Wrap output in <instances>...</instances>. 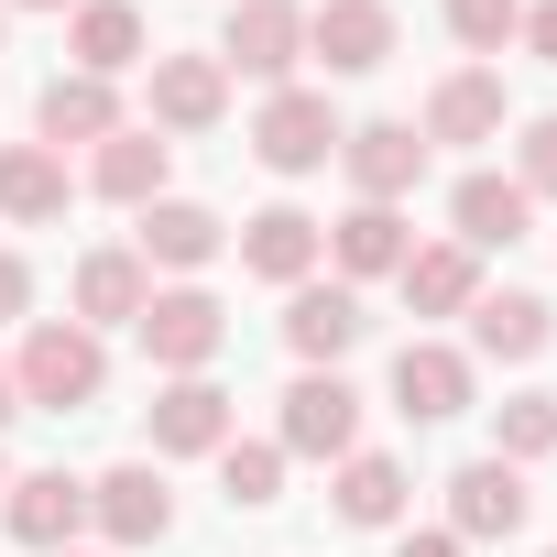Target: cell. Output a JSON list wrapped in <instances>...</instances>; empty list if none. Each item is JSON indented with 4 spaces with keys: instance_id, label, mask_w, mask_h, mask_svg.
<instances>
[{
    "instance_id": "cell-4",
    "label": "cell",
    "mask_w": 557,
    "mask_h": 557,
    "mask_svg": "<svg viewBox=\"0 0 557 557\" xmlns=\"http://www.w3.org/2000/svg\"><path fill=\"white\" fill-rule=\"evenodd\" d=\"M273 448H285V459H350V448H361V394H350L339 372H296Z\"/></svg>"
},
{
    "instance_id": "cell-23",
    "label": "cell",
    "mask_w": 557,
    "mask_h": 557,
    "mask_svg": "<svg viewBox=\"0 0 557 557\" xmlns=\"http://www.w3.org/2000/svg\"><path fill=\"white\" fill-rule=\"evenodd\" d=\"M329 503H339V524L383 535V524H405L416 481H405V459H383V448H350V459H339V481H329Z\"/></svg>"
},
{
    "instance_id": "cell-15",
    "label": "cell",
    "mask_w": 557,
    "mask_h": 557,
    "mask_svg": "<svg viewBox=\"0 0 557 557\" xmlns=\"http://www.w3.org/2000/svg\"><path fill=\"white\" fill-rule=\"evenodd\" d=\"M230 121V66L219 55H153V132H219Z\"/></svg>"
},
{
    "instance_id": "cell-6",
    "label": "cell",
    "mask_w": 557,
    "mask_h": 557,
    "mask_svg": "<svg viewBox=\"0 0 557 557\" xmlns=\"http://www.w3.org/2000/svg\"><path fill=\"white\" fill-rule=\"evenodd\" d=\"M0 524H12V546L55 557L88 535V481L77 470H12V492H0Z\"/></svg>"
},
{
    "instance_id": "cell-13",
    "label": "cell",
    "mask_w": 557,
    "mask_h": 557,
    "mask_svg": "<svg viewBox=\"0 0 557 557\" xmlns=\"http://www.w3.org/2000/svg\"><path fill=\"white\" fill-rule=\"evenodd\" d=\"M240 426H230V394L208 383V372H175L164 394H153V448L164 459H219Z\"/></svg>"
},
{
    "instance_id": "cell-29",
    "label": "cell",
    "mask_w": 557,
    "mask_h": 557,
    "mask_svg": "<svg viewBox=\"0 0 557 557\" xmlns=\"http://www.w3.org/2000/svg\"><path fill=\"white\" fill-rule=\"evenodd\" d=\"M219 492H230V513H262L273 492H285V448L273 437H230L219 448Z\"/></svg>"
},
{
    "instance_id": "cell-7",
    "label": "cell",
    "mask_w": 557,
    "mask_h": 557,
    "mask_svg": "<svg viewBox=\"0 0 557 557\" xmlns=\"http://www.w3.org/2000/svg\"><path fill=\"white\" fill-rule=\"evenodd\" d=\"M339 164H350L361 208H405L426 186V132L416 121H361V132H339Z\"/></svg>"
},
{
    "instance_id": "cell-12",
    "label": "cell",
    "mask_w": 557,
    "mask_h": 557,
    "mask_svg": "<svg viewBox=\"0 0 557 557\" xmlns=\"http://www.w3.org/2000/svg\"><path fill=\"white\" fill-rule=\"evenodd\" d=\"M524 513H535V492H524L513 459H470V470H448V535H459V546H481V535H524Z\"/></svg>"
},
{
    "instance_id": "cell-19",
    "label": "cell",
    "mask_w": 557,
    "mask_h": 557,
    "mask_svg": "<svg viewBox=\"0 0 557 557\" xmlns=\"http://www.w3.org/2000/svg\"><path fill=\"white\" fill-rule=\"evenodd\" d=\"M66 55H77V77H132V66L153 55V23L132 12V0H77Z\"/></svg>"
},
{
    "instance_id": "cell-5",
    "label": "cell",
    "mask_w": 557,
    "mask_h": 557,
    "mask_svg": "<svg viewBox=\"0 0 557 557\" xmlns=\"http://www.w3.org/2000/svg\"><path fill=\"white\" fill-rule=\"evenodd\" d=\"M251 153H262L273 175H318V164L339 153V110H329V88H273L262 121H251Z\"/></svg>"
},
{
    "instance_id": "cell-17",
    "label": "cell",
    "mask_w": 557,
    "mask_h": 557,
    "mask_svg": "<svg viewBox=\"0 0 557 557\" xmlns=\"http://www.w3.org/2000/svg\"><path fill=\"white\" fill-rule=\"evenodd\" d=\"M394 405H405L416 426L470 416V361H459L448 339H405V350H394Z\"/></svg>"
},
{
    "instance_id": "cell-34",
    "label": "cell",
    "mask_w": 557,
    "mask_h": 557,
    "mask_svg": "<svg viewBox=\"0 0 557 557\" xmlns=\"http://www.w3.org/2000/svg\"><path fill=\"white\" fill-rule=\"evenodd\" d=\"M394 557H470V546H459V535L437 524V535H394Z\"/></svg>"
},
{
    "instance_id": "cell-38",
    "label": "cell",
    "mask_w": 557,
    "mask_h": 557,
    "mask_svg": "<svg viewBox=\"0 0 557 557\" xmlns=\"http://www.w3.org/2000/svg\"><path fill=\"white\" fill-rule=\"evenodd\" d=\"M55 557H88V546H55Z\"/></svg>"
},
{
    "instance_id": "cell-27",
    "label": "cell",
    "mask_w": 557,
    "mask_h": 557,
    "mask_svg": "<svg viewBox=\"0 0 557 557\" xmlns=\"http://www.w3.org/2000/svg\"><path fill=\"white\" fill-rule=\"evenodd\" d=\"M470 339H481V361H535L557 339V307L546 296H481L470 307Z\"/></svg>"
},
{
    "instance_id": "cell-3",
    "label": "cell",
    "mask_w": 557,
    "mask_h": 557,
    "mask_svg": "<svg viewBox=\"0 0 557 557\" xmlns=\"http://www.w3.org/2000/svg\"><path fill=\"white\" fill-rule=\"evenodd\" d=\"M296 55H307V12H296V0H230V34H219V66L230 77L296 88Z\"/></svg>"
},
{
    "instance_id": "cell-30",
    "label": "cell",
    "mask_w": 557,
    "mask_h": 557,
    "mask_svg": "<svg viewBox=\"0 0 557 557\" xmlns=\"http://www.w3.org/2000/svg\"><path fill=\"white\" fill-rule=\"evenodd\" d=\"M448 34H459L470 55H503V45L524 34V0H448Z\"/></svg>"
},
{
    "instance_id": "cell-22",
    "label": "cell",
    "mask_w": 557,
    "mask_h": 557,
    "mask_svg": "<svg viewBox=\"0 0 557 557\" xmlns=\"http://www.w3.org/2000/svg\"><path fill=\"white\" fill-rule=\"evenodd\" d=\"M426 143H503V77L492 66H448L426 88Z\"/></svg>"
},
{
    "instance_id": "cell-28",
    "label": "cell",
    "mask_w": 557,
    "mask_h": 557,
    "mask_svg": "<svg viewBox=\"0 0 557 557\" xmlns=\"http://www.w3.org/2000/svg\"><path fill=\"white\" fill-rule=\"evenodd\" d=\"M492 459H513V470L557 459V394H513V405H492Z\"/></svg>"
},
{
    "instance_id": "cell-2",
    "label": "cell",
    "mask_w": 557,
    "mask_h": 557,
    "mask_svg": "<svg viewBox=\"0 0 557 557\" xmlns=\"http://www.w3.org/2000/svg\"><path fill=\"white\" fill-rule=\"evenodd\" d=\"M132 329H143V350H153V372H164V383H175V372H208V361L230 350V307H219L208 285H164Z\"/></svg>"
},
{
    "instance_id": "cell-18",
    "label": "cell",
    "mask_w": 557,
    "mask_h": 557,
    "mask_svg": "<svg viewBox=\"0 0 557 557\" xmlns=\"http://www.w3.org/2000/svg\"><path fill=\"white\" fill-rule=\"evenodd\" d=\"M66 296H77V329H132L153 307V273H143V251L110 240V251H77V285Z\"/></svg>"
},
{
    "instance_id": "cell-16",
    "label": "cell",
    "mask_w": 557,
    "mask_h": 557,
    "mask_svg": "<svg viewBox=\"0 0 557 557\" xmlns=\"http://www.w3.org/2000/svg\"><path fill=\"white\" fill-rule=\"evenodd\" d=\"M34 132H45V153H66V143H88V153H99V143L121 132V88L66 66V77H45V99H34Z\"/></svg>"
},
{
    "instance_id": "cell-1",
    "label": "cell",
    "mask_w": 557,
    "mask_h": 557,
    "mask_svg": "<svg viewBox=\"0 0 557 557\" xmlns=\"http://www.w3.org/2000/svg\"><path fill=\"white\" fill-rule=\"evenodd\" d=\"M12 383H23V416H34V405H45V416H77V405L110 394V350H99V329H77V318H34L23 350H12Z\"/></svg>"
},
{
    "instance_id": "cell-25",
    "label": "cell",
    "mask_w": 557,
    "mask_h": 557,
    "mask_svg": "<svg viewBox=\"0 0 557 557\" xmlns=\"http://www.w3.org/2000/svg\"><path fill=\"white\" fill-rule=\"evenodd\" d=\"M66 153H45V143H0V219L12 230H45V219H66Z\"/></svg>"
},
{
    "instance_id": "cell-24",
    "label": "cell",
    "mask_w": 557,
    "mask_h": 557,
    "mask_svg": "<svg viewBox=\"0 0 557 557\" xmlns=\"http://www.w3.org/2000/svg\"><path fill=\"white\" fill-rule=\"evenodd\" d=\"M405 307L416 318H470L481 307V251H459V240H426V251H405Z\"/></svg>"
},
{
    "instance_id": "cell-11",
    "label": "cell",
    "mask_w": 557,
    "mask_h": 557,
    "mask_svg": "<svg viewBox=\"0 0 557 557\" xmlns=\"http://www.w3.org/2000/svg\"><path fill=\"white\" fill-rule=\"evenodd\" d=\"M164 175H175V143H164L153 121H121V132L88 153V197H110V208H132V219L164 197Z\"/></svg>"
},
{
    "instance_id": "cell-33",
    "label": "cell",
    "mask_w": 557,
    "mask_h": 557,
    "mask_svg": "<svg viewBox=\"0 0 557 557\" xmlns=\"http://www.w3.org/2000/svg\"><path fill=\"white\" fill-rule=\"evenodd\" d=\"M524 45H535V66H557V0H524Z\"/></svg>"
},
{
    "instance_id": "cell-31",
    "label": "cell",
    "mask_w": 557,
    "mask_h": 557,
    "mask_svg": "<svg viewBox=\"0 0 557 557\" xmlns=\"http://www.w3.org/2000/svg\"><path fill=\"white\" fill-rule=\"evenodd\" d=\"M513 186H524V197H557V110L524 121V143H513Z\"/></svg>"
},
{
    "instance_id": "cell-35",
    "label": "cell",
    "mask_w": 557,
    "mask_h": 557,
    "mask_svg": "<svg viewBox=\"0 0 557 557\" xmlns=\"http://www.w3.org/2000/svg\"><path fill=\"white\" fill-rule=\"evenodd\" d=\"M23 416V383H12V361H0V426H12Z\"/></svg>"
},
{
    "instance_id": "cell-14",
    "label": "cell",
    "mask_w": 557,
    "mask_h": 557,
    "mask_svg": "<svg viewBox=\"0 0 557 557\" xmlns=\"http://www.w3.org/2000/svg\"><path fill=\"white\" fill-rule=\"evenodd\" d=\"M318 251H329V230L307 219V208H262V219H240V273H262V285H307L318 273Z\"/></svg>"
},
{
    "instance_id": "cell-37",
    "label": "cell",
    "mask_w": 557,
    "mask_h": 557,
    "mask_svg": "<svg viewBox=\"0 0 557 557\" xmlns=\"http://www.w3.org/2000/svg\"><path fill=\"white\" fill-rule=\"evenodd\" d=\"M0 492H12V459H0Z\"/></svg>"
},
{
    "instance_id": "cell-20",
    "label": "cell",
    "mask_w": 557,
    "mask_h": 557,
    "mask_svg": "<svg viewBox=\"0 0 557 557\" xmlns=\"http://www.w3.org/2000/svg\"><path fill=\"white\" fill-rule=\"evenodd\" d=\"M448 219H459V251H513V240H524V219H535V197H524L513 175H492V164H481V175H459V186H448Z\"/></svg>"
},
{
    "instance_id": "cell-36",
    "label": "cell",
    "mask_w": 557,
    "mask_h": 557,
    "mask_svg": "<svg viewBox=\"0 0 557 557\" xmlns=\"http://www.w3.org/2000/svg\"><path fill=\"white\" fill-rule=\"evenodd\" d=\"M0 12H77V0H0Z\"/></svg>"
},
{
    "instance_id": "cell-9",
    "label": "cell",
    "mask_w": 557,
    "mask_h": 557,
    "mask_svg": "<svg viewBox=\"0 0 557 557\" xmlns=\"http://www.w3.org/2000/svg\"><path fill=\"white\" fill-rule=\"evenodd\" d=\"M361 339H372V318H361V296H350V285H318V273H307V285L285 296V350H296L307 372H339Z\"/></svg>"
},
{
    "instance_id": "cell-8",
    "label": "cell",
    "mask_w": 557,
    "mask_h": 557,
    "mask_svg": "<svg viewBox=\"0 0 557 557\" xmlns=\"http://www.w3.org/2000/svg\"><path fill=\"white\" fill-rule=\"evenodd\" d=\"M88 524H99L110 546H164V535H175V492H164V470H153V459L99 470V481H88Z\"/></svg>"
},
{
    "instance_id": "cell-32",
    "label": "cell",
    "mask_w": 557,
    "mask_h": 557,
    "mask_svg": "<svg viewBox=\"0 0 557 557\" xmlns=\"http://www.w3.org/2000/svg\"><path fill=\"white\" fill-rule=\"evenodd\" d=\"M23 307H34V262H23V251H0V329H12Z\"/></svg>"
},
{
    "instance_id": "cell-10",
    "label": "cell",
    "mask_w": 557,
    "mask_h": 557,
    "mask_svg": "<svg viewBox=\"0 0 557 557\" xmlns=\"http://www.w3.org/2000/svg\"><path fill=\"white\" fill-rule=\"evenodd\" d=\"M394 0H318L307 12V55L329 66V77H372L383 55H394Z\"/></svg>"
},
{
    "instance_id": "cell-26",
    "label": "cell",
    "mask_w": 557,
    "mask_h": 557,
    "mask_svg": "<svg viewBox=\"0 0 557 557\" xmlns=\"http://www.w3.org/2000/svg\"><path fill=\"white\" fill-rule=\"evenodd\" d=\"M329 251H339V285H372V273H405L416 230H405V208H350L329 230Z\"/></svg>"
},
{
    "instance_id": "cell-39",
    "label": "cell",
    "mask_w": 557,
    "mask_h": 557,
    "mask_svg": "<svg viewBox=\"0 0 557 557\" xmlns=\"http://www.w3.org/2000/svg\"><path fill=\"white\" fill-rule=\"evenodd\" d=\"M0 23H12V12H0Z\"/></svg>"
},
{
    "instance_id": "cell-40",
    "label": "cell",
    "mask_w": 557,
    "mask_h": 557,
    "mask_svg": "<svg viewBox=\"0 0 557 557\" xmlns=\"http://www.w3.org/2000/svg\"><path fill=\"white\" fill-rule=\"evenodd\" d=\"M546 557H557V546H546Z\"/></svg>"
},
{
    "instance_id": "cell-21",
    "label": "cell",
    "mask_w": 557,
    "mask_h": 557,
    "mask_svg": "<svg viewBox=\"0 0 557 557\" xmlns=\"http://www.w3.org/2000/svg\"><path fill=\"white\" fill-rule=\"evenodd\" d=\"M132 251H143V273H153V262H164V273H197V262L230 251V230H219V208H197V197H153Z\"/></svg>"
}]
</instances>
